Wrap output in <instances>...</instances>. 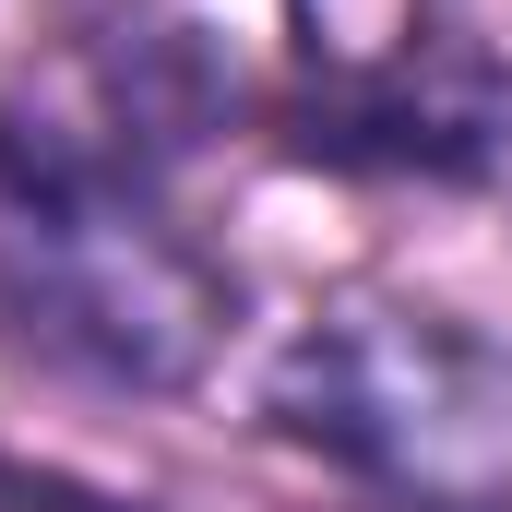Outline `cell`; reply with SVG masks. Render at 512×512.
Instances as JSON below:
<instances>
[{"label":"cell","mask_w":512,"mask_h":512,"mask_svg":"<svg viewBox=\"0 0 512 512\" xmlns=\"http://www.w3.org/2000/svg\"><path fill=\"white\" fill-rule=\"evenodd\" d=\"M310 48H334L346 72H382L393 48H417V0H298Z\"/></svg>","instance_id":"cell-3"},{"label":"cell","mask_w":512,"mask_h":512,"mask_svg":"<svg viewBox=\"0 0 512 512\" xmlns=\"http://www.w3.org/2000/svg\"><path fill=\"white\" fill-rule=\"evenodd\" d=\"M0 298L36 346L131 393H179L227 346V274L167 227L143 167L48 120H0Z\"/></svg>","instance_id":"cell-2"},{"label":"cell","mask_w":512,"mask_h":512,"mask_svg":"<svg viewBox=\"0 0 512 512\" xmlns=\"http://www.w3.org/2000/svg\"><path fill=\"white\" fill-rule=\"evenodd\" d=\"M262 429L382 512H512V346L429 298L310 310L262 370Z\"/></svg>","instance_id":"cell-1"}]
</instances>
